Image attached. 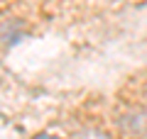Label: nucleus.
<instances>
[{"mask_svg": "<svg viewBox=\"0 0 147 139\" xmlns=\"http://www.w3.org/2000/svg\"><path fill=\"white\" fill-rule=\"evenodd\" d=\"M71 139H110V134L98 127H86V129H79Z\"/></svg>", "mask_w": 147, "mask_h": 139, "instance_id": "f257e3e1", "label": "nucleus"}, {"mask_svg": "<svg viewBox=\"0 0 147 139\" xmlns=\"http://www.w3.org/2000/svg\"><path fill=\"white\" fill-rule=\"evenodd\" d=\"M32 139H64V137H59V134H52V132H39V134H34Z\"/></svg>", "mask_w": 147, "mask_h": 139, "instance_id": "f03ea898", "label": "nucleus"}]
</instances>
